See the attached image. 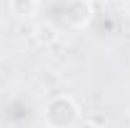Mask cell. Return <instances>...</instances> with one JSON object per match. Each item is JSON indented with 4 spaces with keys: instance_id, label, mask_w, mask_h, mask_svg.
Returning <instances> with one entry per match:
<instances>
[{
    "instance_id": "obj_1",
    "label": "cell",
    "mask_w": 130,
    "mask_h": 128,
    "mask_svg": "<svg viewBox=\"0 0 130 128\" xmlns=\"http://www.w3.org/2000/svg\"><path fill=\"white\" fill-rule=\"evenodd\" d=\"M48 20L55 30H78L85 28L93 18V3L90 0H50L48 8Z\"/></svg>"
},
{
    "instance_id": "obj_6",
    "label": "cell",
    "mask_w": 130,
    "mask_h": 128,
    "mask_svg": "<svg viewBox=\"0 0 130 128\" xmlns=\"http://www.w3.org/2000/svg\"><path fill=\"white\" fill-rule=\"evenodd\" d=\"M80 128H103V126H100V123H95V121H83Z\"/></svg>"
},
{
    "instance_id": "obj_4",
    "label": "cell",
    "mask_w": 130,
    "mask_h": 128,
    "mask_svg": "<svg viewBox=\"0 0 130 128\" xmlns=\"http://www.w3.org/2000/svg\"><path fill=\"white\" fill-rule=\"evenodd\" d=\"M8 5H10V13H15L18 18H30L38 10L40 0H10Z\"/></svg>"
},
{
    "instance_id": "obj_2",
    "label": "cell",
    "mask_w": 130,
    "mask_h": 128,
    "mask_svg": "<svg viewBox=\"0 0 130 128\" xmlns=\"http://www.w3.org/2000/svg\"><path fill=\"white\" fill-rule=\"evenodd\" d=\"M43 118H45L48 128H73L80 118V108L70 96L58 93V96L48 98V103L43 108Z\"/></svg>"
},
{
    "instance_id": "obj_3",
    "label": "cell",
    "mask_w": 130,
    "mask_h": 128,
    "mask_svg": "<svg viewBox=\"0 0 130 128\" xmlns=\"http://www.w3.org/2000/svg\"><path fill=\"white\" fill-rule=\"evenodd\" d=\"M0 121L10 128H28L35 121V108L30 100H25L23 96L8 98L0 108Z\"/></svg>"
},
{
    "instance_id": "obj_5",
    "label": "cell",
    "mask_w": 130,
    "mask_h": 128,
    "mask_svg": "<svg viewBox=\"0 0 130 128\" xmlns=\"http://www.w3.org/2000/svg\"><path fill=\"white\" fill-rule=\"evenodd\" d=\"M35 33H38V40H40V43H53V40L58 38V30H55L50 23H43Z\"/></svg>"
}]
</instances>
